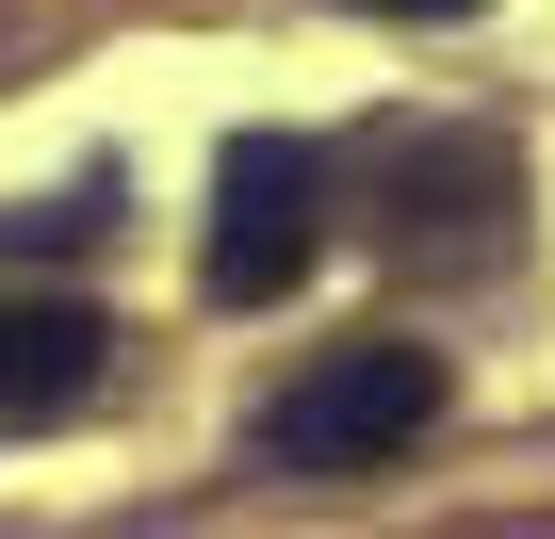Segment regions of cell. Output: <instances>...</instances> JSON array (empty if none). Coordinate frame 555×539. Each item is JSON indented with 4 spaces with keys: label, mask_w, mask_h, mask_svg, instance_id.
<instances>
[{
    "label": "cell",
    "mask_w": 555,
    "mask_h": 539,
    "mask_svg": "<svg viewBox=\"0 0 555 539\" xmlns=\"http://www.w3.org/2000/svg\"><path fill=\"white\" fill-rule=\"evenodd\" d=\"M115 229V196L82 180V196H50V213H0V261H66V245H99Z\"/></svg>",
    "instance_id": "obj_4"
},
{
    "label": "cell",
    "mask_w": 555,
    "mask_h": 539,
    "mask_svg": "<svg viewBox=\"0 0 555 539\" xmlns=\"http://www.w3.org/2000/svg\"><path fill=\"white\" fill-rule=\"evenodd\" d=\"M115 376V311L82 295H0V425H66Z\"/></svg>",
    "instance_id": "obj_3"
},
{
    "label": "cell",
    "mask_w": 555,
    "mask_h": 539,
    "mask_svg": "<svg viewBox=\"0 0 555 539\" xmlns=\"http://www.w3.org/2000/svg\"><path fill=\"white\" fill-rule=\"evenodd\" d=\"M311 245H327L311 147H295V131H245V147L212 164V245H196V279H212L229 311H278V295L311 279Z\"/></svg>",
    "instance_id": "obj_2"
},
{
    "label": "cell",
    "mask_w": 555,
    "mask_h": 539,
    "mask_svg": "<svg viewBox=\"0 0 555 539\" xmlns=\"http://www.w3.org/2000/svg\"><path fill=\"white\" fill-rule=\"evenodd\" d=\"M425 425H441V344L360 328V344H327L295 393L261 409V458H278V474H376V458H409Z\"/></svg>",
    "instance_id": "obj_1"
},
{
    "label": "cell",
    "mask_w": 555,
    "mask_h": 539,
    "mask_svg": "<svg viewBox=\"0 0 555 539\" xmlns=\"http://www.w3.org/2000/svg\"><path fill=\"white\" fill-rule=\"evenodd\" d=\"M360 17H474V0H360Z\"/></svg>",
    "instance_id": "obj_5"
}]
</instances>
